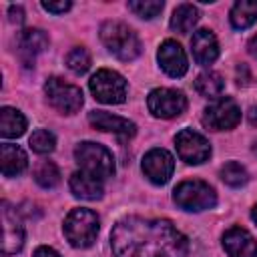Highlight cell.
I'll list each match as a JSON object with an SVG mask.
<instances>
[{
	"mask_svg": "<svg viewBox=\"0 0 257 257\" xmlns=\"http://www.w3.org/2000/svg\"><path fill=\"white\" fill-rule=\"evenodd\" d=\"M223 249L229 257H257L255 237L241 227H231L223 235Z\"/></svg>",
	"mask_w": 257,
	"mask_h": 257,
	"instance_id": "obj_14",
	"label": "cell"
},
{
	"mask_svg": "<svg viewBox=\"0 0 257 257\" xmlns=\"http://www.w3.org/2000/svg\"><path fill=\"white\" fill-rule=\"evenodd\" d=\"M100 40L110 54L118 60H135L141 54V40L131 26L118 20H106L100 26Z\"/></svg>",
	"mask_w": 257,
	"mask_h": 257,
	"instance_id": "obj_2",
	"label": "cell"
},
{
	"mask_svg": "<svg viewBox=\"0 0 257 257\" xmlns=\"http://www.w3.org/2000/svg\"><path fill=\"white\" fill-rule=\"evenodd\" d=\"M74 159H76L82 173H88V175H92L100 181L114 175L112 153L106 147L98 145V143H92V141L78 143L76 149H74Z\"/></svg>",
	"mask_w": 257,
	"mask_h": 257,
	"instance_id": "obj_4",
	"label": "cell"
},
{
	"mask_svg": "<svg viewBox=\"0 0 257 257\" xmlns=\"http://www.w3.org/2000/svg\"><path fill=\"white\" fill-rule=\"evenodd\" d=\"M191 50H193V58L197 64L201 66H207V64H213L219 56V42H217V36L207 30V28H201L193 34L191 38Z\"/></svg>",
	"mask_w": 257,
	"mask_h": 257,
	"instance_id": "obj_16",
	"label": "cell"
},
{
	"mask_svg": "<svg viewBox=\"0 0 257 257\" xmlns=\"http://www.w3.org/2000/svg\"><path fill=\"white\" fill-rule=\"evenodd\" d=\"M257 22V2L255 0H239L231 8V24L237 30H245Z\"/></svg>",
	"mask_w": 257,
	"mask_h": 257,
	"instance_id": "obj_21",
	"label": "cell"
},
{
	"mask_svg": "<svg viewBox=\"0 0 257 257\" xmlns=\"http://www.w3.org/2000/svg\"><path fill=\"white\" fill-rule=\"evenodd\" d=\"M48 46V36L40 28H26L18 38V54L26 66H34V60Z\"/></svg>",
	"mask_w": 257,
	"mask_h": 257,
	"instance_id": "obj_17",
	"label": "cell"
},
{
	"mask_svg": "<svg viewBox=\"0 0 257 257\" xmlns=\"http://www.w3.org/2000/svg\"><path fill=\"white\" fill-rule=\"evenodd\" d=\"M88 122L94 128L104 131V133H114L120 139H128V137H133L137 133L135 122H131L128 118L110 114L106 110H92V112H88Z\"/></svg>",
	"mask_w": 257,
	"mask_h": 257,
	"instance_id": "obj_15",
	"label": "cell"
},
{
	"mask_svg": "<svg viewBox=\"0 0 257 257\" xmlns=\"http://www.w3.org/2000/svg\"><path fill=\"white\" fill-rule=\"evenodd\" d=\"M0 219H2V253L14 255L24 245V229L16 217V211L6 201L2 203Z\"/></svg>",
	"mask_w": 257,
	"mask_h": 257,
	"instance_id": "obj_12",
	"label": "cell"
},
{
	"mask_svg": "<svg viewBox=\"0 0 257 257\" xmlns=\"http://www.w3.org/2000/svg\"><path fill=\"white\" fill-rule=\"evenodd\" d=\"M98 227V215L90 209H72L64 219V235L74 249L90 247L96 241Z\"/></svg>",
	"mask_w": 257,
	"mask_h": 257,
	"instance_id": "obj_3",
	"label": "cell"
},
{
	"mask_svg": "<svg viewBox=\"0 0 257 257\" xmlns=\"http://www.w3.org/2000/svg\"><path fill=\"white\" fill-rule=\"evenodd\" d=\"M70 191L76 199H84V201H96L102 197L104 193V187H102V181L88 175V173H74L70 177Z\"/></svg>",
	"mask_w": 257,
	"mask_h": 257,
	"instance_id": "obj_18",
	"label": "cell"
},
{
	"mask_svg": "<svg viewBox=\"0 0 257 257\" xmlns=\"http://www.w3.org/2000/svg\"><path fill=\"white\" fill-rule=\"evenodd\" d=\"M0 165H2L4 177H16L26 169L28 159H26V153L18 145L4 143L0 147Z\"/></svg>",
	"mask_w": 257,
	"mask_h": 257,
	"instance_id": "obj_19",
	"label": "cell"
},
{
	"mask_svg": "<svg viewBox=\"0 0 257 257\" xmlns=\"http://www.w3.org/2000/svg\"><path fill=\"white\" fill-rule=\"evenodd\" d=\"M195 90L205 98H215L217 100V98H221V94L225 90V80H223V76L219 72H211L209 70V72H203V74L197 76Z\"/></svg>",
	"mask_w": 257,
	"mask_h": 257,
	"instance_id": "obj_23",
	"label": "cell"
},
{
	"mask_svg": "<svg viewBox=\"0 0 257 257\" xmlns=\"http://www.w3.org/2000/svg\"><path fill=\"white\" fill-rule=\"evenodd\" d=\"M203 124L213 131H231L241 120V108L231 96H221L213 100L203 112Z\"/></svg>",
	"mask_w": 257,
	"mask_h": 257,
	"instance_id": "obj_8",
	"label": "cell"
},
{
	"mask_svg": "<svg viewBox=\"0 0 257 257\" xmlns=\"http://www.w3.org/2000/svg\"><path fill=\"white\" fill-rule=\"evenodd\" d=\"M90 92L98 102L104 104H120L126 98V80L116 70L100 68L88 80Z\"/></svg>",
	"mask_w": 257,
	"mask_h": 257,
	"instance_id": "obj_6",
	"label": "cell"
},
{
	"mask_svg": "<svg viewBox=\"0 0 257 257\" xmlns=\"http://www.w3.org/2000/svg\"><path fill=\"white\" fill-rule=\"evenodd\" d=\"M141 169L145 173V177L153 183V185H165L175 169V161L173 155L165 149H151L141 163Z\"/></svg>",
	"mask_w": 257,
	"mask_h": 257,
	"instance_id": "obj_11",
	"label": "cell"
},
{
	"mask_svg": "<svg viewBox=\"0 0 257 257\" xmlns=\"http://www.w3.org/2000/svg\"><path fill=\"white\" fill-rule=\"evenodd\" d=\"M34 181L42 189H52L60 183V171L52 161H42L34 171Z\"/></svg>",
	"mask_w": 257,
	"mask_h": 257,
	"instance_id": "obj_24",
	"label": "cell"
},
{
	"mask_svg": "<svg viewBox=\"0 0 257 257\" xmlns=\"http://www.w3.org/2000/svg\"><path fill=\"white\" fill-rule=\"evenodd\" d=\"M199 22V10L197 6L193 4H179L171 16V28L175 32H181V34H187L195 28V24Z\"/></svg>",
	"mask_w": 257,
	"mask_h": 257,
	"instance_id": "obj_22",
	"label": "cell"
},
{
	"mask_svg": "<svg viewBox=\"0 0 257 257\" xmlns=\"http://www.w3.org/2000/svg\"><path fill=\"white\" fill-rule=\"evenodd\" d=\"M30 147L34 153L38 155H48L54 151L56 147V137L48 131V128H36L32 135H30Z\"/></svg>",
	"mask_w": 257,
	"mask_h": 257,
	"instance_id": "obj_26",
	"label": "cell"
},
{
	"mask_svg": "<svg viewBox=\"0 0 257 257\" xmlns=\"http://www.w3.org/2000/svg\"><path fill=\"white\" fill-rule=\"evenodd\" d=\"M128 10L133 14H137L139 18L151 20L163 10V2L161 0H131L128 2Z\"/></svg>",
	"mask_w": 257,
	"mask_h": 257,
	"instance_id": "obj_28",
	"label": "cell"
},
{
	"mask_svg": "<svg viewBox=\"0 0 257 257\" xmlns=\"http://www.w3.org/2000/svg\"><path fill=\"white\" fill-rule=\"evenodd\" d=\"M32 257H60L52 247H38Z\"/></svg>",
	"mask_w": 257,
	"mask_h": 257,
	"instance_id": "obj_31",
	"label": "cell"
},
{
	"mask_svg": "<svg viewBox=\"0 0 257 257\" xmlns=\"http://www.w3.org/2000/svg\"><path fill=\"white\" fill-rule=\"evenodd\" d=\"M251 217H253V221H255V223H257V205H255V207H253V211H251Z\"/></svg>",
	"mask_w": 257,
	"mask_h": 257,
	"instance_id": "obj_34",
	"label": "cell"
},
{
	"mask_svg": "<svg viewBox=\"0 0 257 257\" xmlns=\"http://www.w3.org/2000/svg\"><path fill=\"white\" fill-rule=\"evenodd\" d=\"M221 179L229 187H243L249 181V173L241 163L231 161V163H225L221 167Z\"/></svg>",
	"mask_w": 257,
	"mask_h": 257,
	"instance_id": "obj_25",
	"label": "cell"
},
{
	"mask_svg": "<svg viewBox=\"0 0 257 257\" xmlns=\"http://www.w3.org/2000/svg\"><path fill=\"white\" fill-rule=\"evenodd\" d=\"M247 114H249V122H251L253 126H257V106H251Z\"/></svg>",
	"mask_w": 257,
	"mask_h": 257,
	"instance_id": "obj_33",
	"label": "cell"
},
{
	"mask_svg": "<svg viewBox=\"0 0 257 257\" xmlns=\"http://www.w3.org/2000/svg\"><path fill=\"white\" fill-rule=\"evenodd\" d=\"M157 60H159V66H161L169 76H173V78H179V76H183V74L189 70L187 54H185L183 46H181L177 40H165V42L159 46Z\"/></svg>",
	"mask_w": 257,
	"mask_h": 257,
	"instance_id": "obj_13",
	"label": "cell"
},
{
	"mask_svg": "<svg viewBox=\"0 0 257 257\" xmlns=\"http://www.w3.org/2000/svg\"><path fill=\"white\" fill-rule=\"evenodd\" d=\"M114 257H187V237L167 219L126 217L110 233Z\"/></svg>",
	"mask_w": 257,
	"mask_h": 257,
	"instance_id": "obj_1",
	"label": "cell"
},
{
	"mask_svg": "<svg viewBox=\"0 0 257 257\" xmlns=\"http://www.w3.org/2000/svg\"><path fill=\"white\" fill-rule=\"evenodd\" d=\"M147 106L157 118H175L185 112L187 96L175 88H155L147 96Z\"/></svg>",
	"mask_w": 257,
	"mask_h": 257,
	"instance_id": "obj_9",
	"label": "cell"
},
{
	"mask_svg": "<svg viewBox=\"0 0 257 257\" xmlns=\"http://www.w3.org/2000/svg\"><path fill=\"white\" fill-rule=\"evenodd\" d=\"M66 66L74 74H84L90 68V54H88V50L82 48V46H74L66 54Z\"/></svg>",
	"mask_w": 257,
	"mask_h": 257,
	"instance_id": "obj_27",
	"label": "cell"
},
{
	"mask_svg": "<svg viewBox=\"0 0 257 257\" xmlns=\"http://www.w3.org/2000/svg\"><path fill=\"white\" fill-rule=\"evenodd\" d=\"M175 147H177V155L181 157V161L189 165H201L211 157L209 141L193 128L179 131L175 137Z\"/></svg>",
	"mask_w": 257,
	"mask_h": 257,
	"instance_id": "obj_10",
	"label": "cell"
},
{
	"mask_svg": "<svg viewBox=\"0 0 257 257\" xmlns=\"http://www.w3.org/2000/svg\"><path fill=\"white\" fill-rule=\"evenodd\" d=\"M46 98L52 108H56L60 114H74L82 106V90L74 84L64 82L58 76H50L44 84Z\"/></svg>",
	"mask_w": 257,
	"mask_h": 257,
	"instance_id": "obj_7",
	"label": "cell"
},
{
	"mask_svg": "<svg viewBox=\"0 0 257 257\" xmlns=\"http://www.w3.org/2000/svg\"><path fill=\"white\" fill-rule=\"evenodd\" d=\"M70 2L68 0H60V2H42V8L44 10H48V12H52V14H62V12H66V10H70Z\"/></svg>",
	"mask_w": 257,
	"mask_h": 257,
	"instance_id": "obj_29",
	"label": "cell"
},
{
	"mask_svg": "<svg viewBox=\"0 0 257 257\" xmlns=\"http://www.w3.org/2000/svg\"><path fill=\"white\" fill-rule=\"evenodd\" d=\"M8 14H10V22L20 24V22L24 20V12H22L20 6H10V8H8Z\"/></svg>",
	"mask_w": 257,
	"mask_h": 257,
	"instance_id": "obj_30",
	"label": "cell"
},
{
	"mask_svg": "<svg viewBox=\"0 0 257 257\" xmlns=\"http://www.w3.org/2000/svg\"><path fill=\"white\" fill-rule=\"evenodd\" d=\"M173 201L183 211H195L197 213V211L213 209L217 205V195L209 183L193 179V181H183L175 187Z\"/></svg>",
	"mask_w": 257,
	"mask_h": 257,
	"instance_id": "obj_5",
	"label": "cell"
},
{
	"mask_svg": "<svg viewBox=\"0 0 257 257\" xmlns=\"http://www.w3.org/2000/svg\"><path fill=\"white\" fill-rule=\"evenodd\" d=\"M247 48H249V52H251V56H255L257 58V34L249 40V44H247Z\"/></svg>",
	"mask_w": 257,
	"mask_h": 257,
	"instance_id": "obj_32",
	"label": "cell"
},
{
	"mask_svg": "<svg viewBox=\"0 0 257 257\" xmlns=\"http://www.w3.org/2000/svg\"><path fill=\"white\" fill-rule=\"evenodd\" d=\"M24 131H26L24 114L12 106H4L0 110V135L6 139H16L24 135Z\"/></svg>",
	"mask_w": 257,
	"mask_h": 257,
	"instance_id": "obj_20",
	"label": "cell"
}]
</instances>
